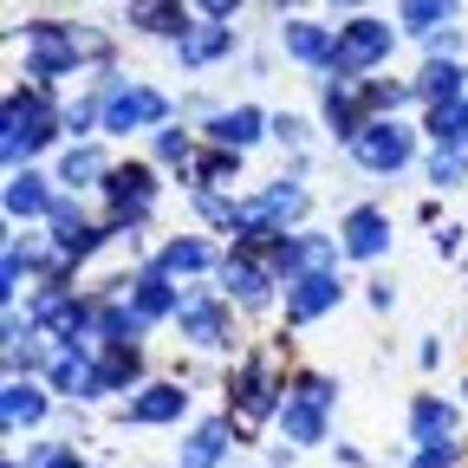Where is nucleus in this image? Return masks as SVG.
Listing matches in <instances>:
<instances>
[{
	"instance_id": "1",
	"label": "nucleus",
	"mask_w": 468,
	"mask_h": 468,
	"mask_svg": "<svg viewBox=\"0 0 468 468\" xmlns=\"http://www.w3.org/2000/svg\"><path fill=\"white\" fill-rule=\"evenodd\" d=\"M58 131H66V124H58V117L46 111L39 91H33V98L14 91V98H7V117H0V156H7V169H27Z\"/></svg>"
},
{
	"instance_id": "2",
	"label": "nucleus",
	"mask_w": 468,
	"mask_h": 468,
	"mask_svg": "<svg viewBox=\"0 0 468 468\" xmlns=\"http://www.w3.org/2000/svg\"><path fill=\"white\" fill-rule=\"evenodd\" d=\"M351 156H358V169H371V176H397L410 156H417V131H410L403 117H365V131L351 137Z\"/></svg>"
},
{
	"instance_id": "3",
	"label": "nucleus",
	"mask_w": 468,
	"mask_h": 468,
	"mask_svg": "<svg viewBox=\"0 0 468 468\" xmlns=\"http://www.w3.org/2000/svg\"><path fill=\"white\" fill-rule=\"evenodd\" d=\"M163 124H169V98H163L156 85L124 79L117 91H104V131L131 137V131H163Z\"/></svg>"
},
{
	"instance_id": "4",
	"label": "nucleus",
	"mask_w": 468,
	"mask_h": 468,
	"mask_svg": "<svg viewBox=\"0 0 468 468\" xmlns=\"http://www.w3.org/2000/svg\"><path fill=\"white\" fill-rule=\"evenodd\" d=\"M390 46H397V27H390V20L351 14V20L338 27V66H332V72H371V66H384V58H390Z\"/></svg>"
},
{
	"instance_id": "5",
	"label": "nucleus",
	"mask_w": 468,
	"mask_h": 468,
	"mask_svg": "<svg viewBox=\"0 0 468 468\" xmlns=\"http://www.w3.org/2000/svg\"><path fill=\"white\" fill-rule=\"evenodd\" d=\"M79 58H85V46H79V27H27V79H66V72H79Z\"/></svg>"
},
{
	"instance_id": "6",
	"label": "nucleus",
	"mask_w": 468,
	"mask_h": 468,
	"mask_svg": "<svg viewBox=\"0 0 468 468\" xmlns=\"http://www.w3.org/2000/svg\"><path fill=\"white\" fill-rule=\"evenodd\" d=\"M104 202L117 208V221H144L150 215V202H156V176H150V163H111V176H104Z\"/></svg>"
},
{
	"instance_id": "7",
	"label": "nucleus",
	"mask_w": 468,
	"mask_h": 468,
	"mask_svg": "<svg viewBox=\"0 0 468 468\" xmlns=\"http://www.w3.org/2000/svg\"><path fill=\"white\" fill-rule=\"evenodd\" d=\"M176 325H183V338H189V345H202V351L234 345V338H228V306L215 300V292H202V286H189V292H183V306H176Z\"/></svg>"
},
{
	"instance_id": "8",
	"label": "nucleus",
	"mask_w": 468,
	"mask_h": 468,
	"mask_svg": "<svg viewBox=\"0 0 468 468\" xmlns=\"http://www.w3.org/2000/svg\"><path fill=\"white\" fill-rule=\"evenodd\" d=\"M46 221H52V248H58V254H66L72 267H79L85 254H98V248L111 241V228H91V221H85V208H79L72 196H58Z\"/></svg>"
},
{
	"instance_id": "9",
	"label": "nucleus",
	"mask_w": 468,
	"mask_h": 468,
	"mask_svg": "<svg viewBox=\"0 0 468 468\" xmlns=\"http://www.w3.org/2000/svg\"><path fill=\"white\" fill-rule=\"evenodd\" d=\"M273 267L261 261V254H248V248H234L228 261H221V300H241V306H267V292H273Z\"/></svg>"
},
{
	"instance_id": "10",
	"label": "nucleus",
	"mask_w": 468,
	"mask_h": 468,
	"mask_svg": "<svg viewBox=\"0 0 468 468\" xmlns=\"http://www.w3.org/2000/svg\"><path fill=\"white\" fill-rule=\"evenodd\" d=\"M280 46H286V58H300V66H313V72H332L338 66V33L319 27V20H306V14H292L280 27Z\"/></svg>"
},
{
	"instance_id": "11",
	"label": "nucleus",
	"mask_w": 468,
	"mask_h": 468,
	"mask_svg": "<svg viewBox=\"0 0 468 468\" xmlns=\"http://www.w3.org/2000/svg\"><path fill=\"white\" fill-rule=\"evenodd\" d=\"M338 300H345V280L338 273H300V280H286V325H313Z\"/></svg>"
},
{
	"instance_id": "12",
	"label": "nucleus",
	"mask_w": 468,
	"mask_h": 468,
	"mask_svg": "<svg viewBox=\"0 0 468 468\" xmlns=\"http://www.w3.org/2000/svg\"><path fill=\"white\" fill-rule=\"evenodd\" d=\"M46 384L58 397H98V358H91V345H58L52 365H46Z\"/></svg>"
},
{
	"instance_id": "13",
	"label": "nucleus",
	"mask_w": 468,
	"mask_h": 468,
	"mask_svg": "<svg viewBox=\"0 0 468 468\" xmlns=\"http://www.w3.org/2000/svg\"><path fill=\"white\" fill-rule=\"evenodd\" d=\"M183 410H189V390H183V384H137L131 403H124V423L156 430V423H176Z\"/></svg>"
},
{
	"instance_id": "14",
	"label": "nucleus",
	"mask_w": 468,
	"mask_h": 468,
	"mask_svg": "<svg viewBox=\"0 0 468 468\" xmlns=\"http://www.w3.org/2000/svg\"><path fill=\"white\" fill-rule=\"evenodd\" d=\"M338 248H345L351 261H378V254L390 248V215H384V208H351V215L338 221Z\"/></svg>"
},
{
	"instance_id": "15",
	"label": "nucleus",
	"mask_w": 468,
	"mask_h": 468,
	"mask_svg": "<svg viewBox=\"0 0 468 468\" xmlns=\"http://www.w3.org/2000/svg\"><path fill=\"white\" fill-rule=\"evenodd\" d=\"M267 124H273V117H261L254 104H234V111H215L208 117V144L215 150H248L254 137H273Z\"/></svg>"
},
{
	"instance_id": "16",
	"label": "nucleus",
	"mask_w": 468,
	"mask_h": 468,
	"mask_svg": "<svg viewBox=\"0 0 468 468\" xmlns=\"http://www.w3.org/2000/svg\"><path fill=\"white\" fill-rule=\"evenodd\" d=\"M46 410H52V403H46V390H39L33 378H7V390H0V423H7L14 436H20V430H39Z\"/></svg>"
},
{
	"instance_id": "17",
	"label": "nucleus",
	"mask_w": 468,
	"mask_h": 468,
	"mask_svg": "<svg viewBox=\"0 0 468 468\" xmlns=\"http://www.w3.org/2000/svg\"><path fill=\"white\" fill-rule=\"evenodd\" d=\"M52 202H58V196L46 189V176H39L33 163L7 176V215H14V221H46V215H52Z\"/></svg>"
},
{
	"instance_id": "18",
	"label": "nucleus",
	"mask_w": 468,
	"mask_h": 468,
	"mask_svg": "<svg viewBox=\"0 0 468 468\" xmlns=\"http://www.w3.org/2000/svg\"><path fill=\"white\" fill-rule=\"evenodd\" d=\"M124 292H131V306H137L144 319H176V306H183V292L169 286L163 267H144L137 280H124Z\"/></svg>"
},
{
	"instance_id": "19",
	"label": "nucleus",
	"mask_w": 468,
	"mask_h": 468,
	"mask_svg": "<svg viewBox=\"0 0 468 468\" xmlns=\"http://www.w3.org/2000/svg\"><path fill=\"white\" fill-rule=\"evenodd\" d=\"M228 390H234V403H241V417H248V423H261V417H273V410H280V397H273L280 384L267 378V365H261V358H248V365H241V378H234Z\"/></svg>"
},
{
	"instance_id": "20",
	"label": "nucleus",
	"mask_w": 468,
	"mask_h": 468,
	"mask_svg": "<svg viewBox=\"0 0 468 468\" xmlns=\"http://www.w3.org/2000/svg\"><path fill=\"white\" fill-rule=\"evenodd\" d=\"M410 442H417V449L455 442V410L442 397H417V403H410Z\"/></svg>"
},
{
	"instance_id": "21",
	"label": "nucleus",
	"mask_w": 468,
	"mask_h": 468,
	"mask_svg": "<svg viewBox=\"0 0 468 468\" xmlns=\"http://www.w3.org/2000/svg\"><path fill=\"white\" fill-rule=\"evenodd\" d=\"M228 46H234V27H228V20H202V27H189L183 39H176V58L196 72V66H215Z\"/></svg>"
},
{
	"instance_id": "22",
	"label": "nucleus",
	"mask_w": 468,
	"mask_h": 468,
	"mask_svg": "<svg viewBox=\"0 0 468 468\" xmlns=\"http://www.w3.org/2000/svg\"><path fill=\"white\" fill-rule=\"evenodd\" d=\"M137 33H156V39H183L189 33V14H183V0H131V14H124Z\"/></svg>"
},
{
	"instance_id": "23",
	"label": "nucleus",
	"mask_w": 468,
	"mask_h": 468,
	"mask_svg": "<svg viewBox=\"0 0 468 468\" xmlns=\"http://www.w3.org/2000/svg\"><path fill=\"white\" fill-rule=\"evenodd\" d=\"M104 176H111V163H104L98 144H72L66 163H58V183H66L72 196H79V189H104Z\"/></svg>"
},
{
	"instance_id": "24",
	"label": "nucleus",
	"mask_w": 468,
	"mask_h": 468,
	"mask_svg": "<svg viewBox=\"0 0 468 468\" xmlns=\"http://www.w3.org/2000/svg\"><path fill=\"white\" fill-rule=\"evenodd\" d=\"M137 371H144V351L137 345H104L98 351V397L104 390H137Z\"/></svg>"
},
{
	"instance_id": "25",
	"label": "nucleus",
	"mask_w": 468,
	"mask_h": 468,
	"mask_svg": "<svg viewBox=\"0 0 468 468\" xmlns=\"http://www.w3.org/2000/svg\"><path fill=\"white\" fill-rule=\"evenodd\" d=\"M150 267H163L169 280H189V273H208V267H215V254H208V241H196V234H176V241H169Z\"/></svg>"
},
{
	"instance_id": "26",
	"label": "nucleus",
	"mask_w": 468,
	"mask_h": 468,
	"mask_svg": "<svg viewBox=\"0 0 468 468\" xmlns=\"http://www.w3.org/2000/svg\"><path fill=\"white\" fill-rule=\"evenodd\" d=\"M228 455V417H208L183 449H176V468H215Z\"/></svg>"
},
{
	"instance_id": "27",
	"label": "nucleus",
	"mask_w": 468,
	"mask_h": 468,
	"mask_svg": "<svg viewBox=\"0 0 468 468\" xmlns=\"http://www.w3.org/2000/svg\"><path fill=\"white\" fill-rule=\"evenodd\" d=\"M280 430H286V442H325V410L306 403V397H286L280 403Z\"/></svg>"
},
{
	"instance_id": "28",
	"label": "nucleus",
	"mask_w": 468,
	"mask_h": 468,
	"mask_svg": "<svg viewBox=\"0 0 468 468\" xmlns=\"http://www.w3.org/2000/svg\"><path fill=\"white\" fill-rule=\"evenodd\" d=\"M462 66H455V58H430V66H423V79H417V98L423 104H455L462 98Z\"/></svg>"
},
{
	"instance_id": "29",
	"label": "nucleus",
	"mask_w": 468,
	"mask_h": 468,
	"mask_svg": "<svg viewBox=\"0 0 468 468\" xmlns=\"http://www.w3.org/2000/svg\"><path fill=\"white\" fill-rule=\"evenodd\" d=\"M430 137H436L442 150H462V156H468V98L430 104Z\"/></svg>"
},
{
	"instance_id": "30",
	"label": "nucleus",
	"mask_w": 468,
	"mask_h": 468,
	"mask_svg": "<svg viewBox=\"0 0 468 468\" xmlns=\"http://www.w3.org/2000/svg\"><path fill=\"white\" fill-rule=\"evenodd\" d=\"M397 20L423 39V33H436V27H449V20H455V0H403Z\"/></svg>"
},
{
	"instance_id": "31",
	"label": "nucleus",
	"mask_w": 468,
	"mask_h": 468,
	"mask_svg": "<svg viewBox=\"0 0 468 468\" xmlns=\"http://www.w3.org/2000/svg\"><path fill=\"white\" fill-rule=\"evenodd\" d=\"M33 267H39V261H33V248H20V241H7V254H0V300H7V306L20 300V280H27Z\"/></svg>"
},
{
	"instance_id": "32",
	"label": "nucleus",
	"mask_w": 468,
	"mask_h": 468,
	"mask_svg": "<svg viewBox=\"0 0 468 468\" xmlns=\"http://www.w3.org/2000/svg\"><path fill=\"white\" fill-rule=\"evenodd\" d=\"M228 176H241V150H208V156H196V189H221Z\"/></svg>"
},
{
	"instance_id": "33",
	"label": "nucleus",
	"mask_w": 468,
	"mask_h": 468,
	"mask_svg": "<svg viewBox=\"0 0 468 468\" xmlns=\"http://www.w3.org/2000/svg\"><path fill=\"white\" fill-rule=\"evenodd\" d=\"M462 176H468V156H462V150H442V144H436V150H430V183H436V189H455Z\"/></svg>"
},
{
	"instance_id": "34",
	"label": "nucleus",
	"mask_w": 468,
	"mask_h": 468,
	"mask_svg": "<svg viewBox=\"0 0 468 468\" xmlns=\"http://www.w3.org/2000/svg\"><path fill=\"white\" fill-rule=\"evenodd\" d=\"M156 156H163V163H189V156H196L189 131H169V124H163V131H156Z\"/></svg>"
},
{
	"instance_id": "35",
	"label": "nucleus",
	"mask_w": 468,
	"mask_h": 468,
	"mask_svg": "<svg viewBox=\"0 0 468 468\" xmlns=\"http://www.w3.org/2000/svg\"><path fill=\"white\" fill-rule=\"evenodd\" d=\"M286 397H306V403H319V410H332V378H319V371H306V378H292V390Z\"/></svg>"
},
{
	"instance_id": "36",
	"label": "nucleus",
	"mask_w": 468,
	"mask_h": 468,
	"mask_svg": "<svg viewBox=\"0 0 468 468\" xmlns=\"http://www.w3.org/2000/svg\"><path fill=\"white\" fill-rule=\"evenodd\" d=\"M267 131H273V137H280L286 150H300V144H306V117H292V111H280L273 124H267Z\"/></svg>"
},
{
	"instance_id": "37",
	"label": "nucleus",
	"mask_w": 468,
	"mask_h": 468,
	"mask_svg": "<svg viewBox=\"0 0 468 468\" xmlns=\"http://www.w3.org/2000/svg\"><path fill=\"white\" fill-rule=\"evenodd\" d=\"M423 52H430V58H455V52H462V33H455V27H436V33H423Z\"/></svg>"
},
{
	"instance_id": "38",
	"label": "nucleus",
	"mask_w": 468,
	"mask_h": 468,
	"mask_svg": "<svg viewBox=\"0 0 468 468\" xmlns=\"http://www.w3.org/2000/svg\"><path fill=\"white\" fill-rule=\"evenodd\" d=\"M462 455H455V442H442V449H417V462L410 468H455Z\"/></svg>"
},
{
	"instance_id": "39",
	"label": "nucleus",
	"mask_w": 468,
	"mask_h": 468,
	"mask_svg": "<svg viewBox=\"0 0 468 468\" xmlns=\"http://www.w3.org/2000/svg\"><path fill=\"white\" fill-rule=\"evenodd\" d=\"M196 7H202L208 20H234V14H241V0H196Z\"/></svg>"
},
{
	"instance_id": "40",
	"label": "nucleus",
	"mask_w": 468,
	"mask_h": 468,
	"mask_svg": "<svg viewBox=\"0 0 468 468\" xmlns=\"http://www.w3.org/2000/svg\"><path fill=\"white\" fill-rule=\"evenodd\" d=\"M332 7H345V14H365V0H332Z\"/></svg>"
},
{
	"instance_id": "41",
	"label": "nucleus",
	"mask_w": 468,
	"mask_h": 468,
	"mask_svg": "<svg viewBox=\"0 0 468 468\" xmlns=\"http://www.w3.org/2000/svg\"><path fill=\"white\" fill-rule=\"evenodd\" d=\"M273 7H300V0H273Z\"/></svg>"
},
{
	"instance_id": "42",
	"label": "nucleus",
	"mask_w": 468,
	"mask_h": 468,
	"mask_svg": "<svg viewBox=\"0 0 468 468\" xmlns=\"http://www.w3.org/2000/svg\"><path fill=\"white\" fill-rule=\"evenodd\" d=\"M7 468H20V462H7Z\"/></svg>"
}]
</instances>
